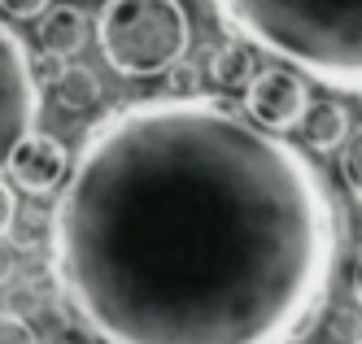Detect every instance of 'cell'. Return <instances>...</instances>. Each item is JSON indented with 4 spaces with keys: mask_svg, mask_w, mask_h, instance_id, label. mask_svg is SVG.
Returning a JSON list of instances; mask_svg holds the SVG:
<instances>
[{
    "mask_svg": "<svg viewBox=\"0 0 362 344\" xmlns=\"http://www.w3.org/2000/svg\"><path fill=\"white\" fill-rule=\"evenodd\" d=\"M48 253L100 344H288L332 287L336 205L231 105L132 100L83 136Z\"/></svg>",
    "mask_w": 362,
    "mask_h": 344,
    "instance_id": "6da1fadb",
    "label": "cell"
},
{
    "mask_svg": "<svg viewBox=\"0 0 362 344\" xmlns=\"http://www.w3.org/2000/svg\"><path fill=\"white\" fill-rule=\"evenodd\" d=\"M240 44L301 78L362 96V0H210Z\"/></svg>",
    "mask_w": 362,
    "mask_h": 344,
    "instance_id": "7a4b0ae2",
    "label": "cell"
},
{
    "mask_svg": "<svg viewBox=\"0 0 362 344\" xmlns=\"http://www.w3.org/2000/svg\"><path fill=\"white\" fill-rule=\"evenodd\" d=\"M96 40L110 70L122 78H153L188 57L192 22L179 0H105Z\"/></svg>",
    "mask_w": 362,
    "mask_h": 344,
    "instance_id": "3957f363",
    "label": "cell"
},
{
    "mask_svg": "<svg viewBox=\"0 0 362 344\" xmlns=\"http://www.w3.org/2000/svg\"><path fill=\"white\" fill-rule=\"evenodd\" d=\"M40 118V83L31 70V52L13 35L9 22H0V170L9 166L13 148L35 136Z\"/></svg>",
    "mask_w": 362,
    "mask_h": 344,
    "instance_id": "277c9868",
    "label": "cell"
},
{
    "mask_svg": "<svg viewBox=\"0 0 362 344\" xmlns=\"http://www.w3.org/2000/svg\"><path fill=\"white\" fill-rule=\"evenodd\" d=\"M305 114H310V88H305L301 74L284 70V66H267V70H257L249 78V88H245V118L253 126L271 131V136H284V131L301 126Z\"/></svg>",
    "mask_w": 362,
    "mask_h": 344,
    "instance_id": "5b68a950",
    "label": "cell"
},
{
    "mask_svg": "<svg viewBox=\"0 0 362 344\" xmlns=\"http://www.w3.org/2000/svg\"><path fill=\"white\" fill-rule=\"evenodd\" d=\"M9 179L18 183L22 192H31V196H44V192H53V188H62L66 183V174H70V157H66V144L62 140H53V136H27L18 148H13V157H9Z\"/></svg>",
    "mask_w": 362,
    "mask_h": 344,
    "instance_id": "8992f818",
    "label": "cell"
},
{
    "mask_svg": "<svg viewBox=\"0 0 362 344\" xmlns=\"http://www.w3.org/2000/svg\"><path fill=\"white\" fill-rule=\"evenodd\" d=\"M40 48L48 57L70 61L74 52H83V44L92 40V22L79 5H48V13L40 18Z\"/></svg>",
    "mask_w": 362,
    "mask_h": 344,
    "instance_id": "52a82bcc",
    "label": "cell"
},
{
    "mask_svg": "<svg viewBox=\"0 0 362 344\" xmlns=\"http://www.w3.org/2000/svg\"><path fill=\"white\" fill-rule=\"evenodd\" d=\"M301 131H305V144L319 148V153L341 148V144L349 140V114H345V105H332V100L310 105V114H305Z\"/></svg>",
    "mask_w": 362,
    "mask_h": 344,
    "instance_id": "ba28073f",
    "label": "cell"
},
{
    "mask_svg": "<svg viewBox=\"0 0 362 344\" xmlns=\"http://www.w3.org/2000/svg\"><path fill=\"white\" fill-rule=\"evenodd\" d=\"M257 74V61H253V48L240 44V40H227L223 48H214L210 57V78L218 88H249V78Z\"/></svg>",
    "mask_w": 362,
    "mask_h": 344,
    "instance_id": "9c48e42d",
    "label": "cell"
},
{
    "mask_svg": "<svg viewBox=\"0 0 362 344\" xmlns=\"http://www.w3.org/2000/svg\"><path fill=\"white\" fill-rule=\"evenodd\" d=\"M53 100L62 105L66 114H83V109H92V105L100 100L96 74H92L88 66H66V74L53 83Z\"/></svg>",
    "mask_w": 362,
    "mask_h": 344,
    "instance_id": "30bf717a",
    "label": "cell"
},
{
    "mask_svg": "<svg viewBox=\"0 0 362 344\" xmlns=\"http://www.w3.org/2000/svg\"><path fill=\"white\" fill-rule=\"evenodd\" d=\"M9 235H13L18 249L35 253V249H44L48 240H53V214H44V209H35V205H18V218H13Z\"/></svg>",
    "mask_w": 362,
    "mask_h": 344,
    "instance_id": "8fae6325",
    "label": "cell"
},
{
    "mask_svg": "<svg viewBox=\"0 0 362 344\" xmlns=\"http://www.w3.org/2000/svg\"><path fill=\"white\" fill-rule=\"evenodd\" d=\"M341 174L349 183V192L362 201V126H354L349 140L341 144Z\"/></svg>",
    "mask_w": 362,
    "mask_h": 344,
    "instance_id": "7c38bea8",
    "label": "cell"
},
{
    "mask_svg": "<svg viewBox=\"0 0 362 344\" xmlns=\"http://www.w3.org/2000/svg\"><path fill=\"white\" fill-rule=\"evenodd\" d=\"M0 344H40V336L27 319H18V314L5 309L0 314Z\"/></svg>",
    "mask_w": 362,
    "mask_h": 344,
    "instance_id": "4fadbf2b",
    "label": "cell"
},
{
    "mask_svg": "<svg viewBox=\"0 0 362 344\" xmlns=\"http://www.w3.org/2000/svg\"><path fill=\"white\" fill-rule=\"evenodd\" d=\"M197 88H201V78H197V70L188 61H179L175 70H166V96H201Z\"/></svg>",
    "mask_w": 362,
    "mask_h": 344,
    "instance_id": "5bb4252c",
    "label": "cell"
},
{
    "mask_svg": "<svg viewBox=\"0 0 362 344\" xmlns=\"http://www.w3.org/2000/svg\"><path fill=\"white\" fill-rule=\"evenodd\" d=\"M0 13H9L13 22L44 18V13H48V0H0Z\"/></svg>",
    "mask_w": 362,
    "mask_h": 344,
    "instance_id": "9a60e30c",
    "label": "cell"
},
{
    "mask_svg": "<svg viewBox=\"0 0 362 344\" xmlns=\"http://www.w3.org/2000/svg\"><path fill=\"white\" fill-rule=\"evenodd\" d=\"M13 218H18V196H13V183H9V179H0V240L9 235Z\"/></svg>",
    "mask_w": 362,
    "mask_h": 344,
    "instance_id": "2e32d148",
    "label": "cell"
},
{
    "mask_svg": "<svg viewBox=\"0 0 362 344\" xmlns=\"http://www.w3.org/2000/svg\"><path fill=\"white\" fill-rule=\"evenodd\" d=\"M31 70H35V83L44 78V83H57V78L66 74V61L62 57H48V52H40V57L31 61Z\"/></svg>",
    "mask_w": 362,
    "mask_h": 344,
    "instance_id": "e0dca14e",
    "label": "cell"
},
{
    "mask_svg": "<svg viewBox=\"0 0 362 344\" xmlns=\"http://www.w3.org/2000/svg\"><path fill=\"white\" fill-rule=\"evenodd\" d=\"M349 292H354V301L362 305V253L354 257V271H349Z\"/></svg>",
    "mask_w": 362,
    "mask_h": 344,
    "instance_id": "ac0fdd59",
    "label": "cell"
},
{
    "mask_svg": "<svg viewBox=\"0 0 362 344\" xmlns=\"http://www.w3.org/2000/svg\"><path fill=\"white\" fill-rule=\"evenodd\" d=\"M349 344H362V340H349Z\"/></svg>",
    "mask_w": 362,
    "mask_h": 344,
    "instance_id": "d6986e66",
    "label": "cell"
}]
</instances>
